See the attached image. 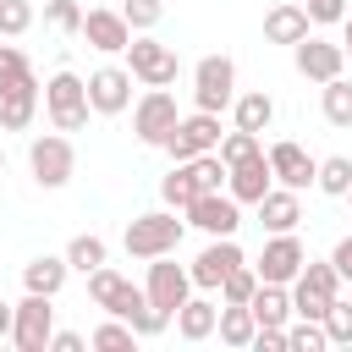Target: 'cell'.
Here are the masks:
<instances>
[{"label":"cell","instance_id":"cell-45","mask_svg":"<svg viewBox=\"0 0 352 352\" xmlns=\"http://www.w3.org/2000/svg\"><path fill=\"white\" fill-rule=\"evenodd\" d=\"M11 324H16V308H11V302H0V336H11Z\"/></svg>","mask_w":352,"mask_h":352},{"label":"cell","instance_id":"cell-46","mask_svg":"<svg viewBox=\"0 0 352 352\" xmlns=\"http://www.w3.org/2000/svg\"><path fill=\"white\" fill-rule=\"evenodd\" d=\"M341 50H346V60H352V11L341 16Z\"/></svg>","mask_w":352,"mask_h":352},{"label":"cell","instance_id":"cell-25","mask_svg":"<svg viewBox=\"0 0 352 352\" xmlns=\"http://www.w3.org/2000/svg\"><path fill=\"white\" fill-rule=\"evenodd\" d=\"M253 319L258 324H286L292 319V286H280V280H258V292H253Z\"/></svg>","mask_w":352,"mask_h":352},{"label":"cell","instance_id":"cell-24","mask_svg":"<svg viewBox=\"0 0 352 352\" xmlns=\"http://www.w3.org/2000/svg\"><path fill=\"white\" fill-rule=\"evenodd\" d=\"M66 270H72L66 258H55V253H38V258H28V264H22V286H28V292H44V297H55V292L66 286Z\"/></svg>","mask_w":352,"mask_h":352},{"label":"cell","instance_id":"cell-5","mask_svg":"<svg viewBox=\"0 0 352 352\" xmlns=\"http://www.w3.org/2000/svg\"><path fill=\"white\" fill-rule=\"evenodd\" d=\"M192 99H198V110H214L220 116L236 99V60L231 55H204L192 66Z\"/></svg>","mask_w":352,"mask_h":352},{"label":"cell","instance_id":"cell-43","mask_svg":"<svg viewBox=\"0 0 352 352\" xmlns=\"http://www.w3.org/2000/svg\"><path fill=\"white\" fill-rule=\"evenodd\" d=\"M330 264L341 270V280H352V236H341V242H336V253H330Z\"/></svg>","mask_w":352,"mask_h":352},{"label":"cell","instance_id":"cell-12","mask_svg":"<svg viewBox=\"0 0 352 352\" xmlns=\"http://www.w3.org/2000/svg\"><path fill=\"white\" fill-rule=\"evenodd\" d=\"M264 154H270V170H275V182H280V187L302 192V187H314V182H319V160H314L302 143L280 138V143H270Z\"/></svg>","mask_w":352,"mask_h":352},{"label":"cell","instance_id":"cell-47","mask_svg":"<svg viewBox=\"0 0 352 352\" xmlns=\"http://www.w3.org/2000/svg\"><path fill=\"white\" fill-rule=\"evenodd\" d=\"M0 170H6V154H0Z\"/></svg>","mask_w":352,"mask_h":352},{"label":"cell","instance_id":"cell-32","mask_svg":"<svg viewBox=\"0 0 352 352\" xmlns=\"http://www.w3.org/2000/svg\"><path fill=\"white\" fill-rule=\"evenodd\" d=\"M314 187L330 192V198H346V192H352V160H346V154L319 160V182H314Z\"/></svg>","mask_w":352,"mask_h":352},{"label":"cell","instance_id":"cell-38","mask_svg":"<svg viewBox=\"0 0 352 352\" xmlns=\"http://www.w3.org/2000/svg\"><path fill=\"white\" fill-rule=\"evenodd\" d=\"M121 16L132 22V33H148V28H160L165 0H126V6H121Z\"/></svg>","mask_w":352,"mask_h":352},{"label":"cell","instance_id":"cell-11","mask_svg":"<svg viewBox=\"0 0 352 352\" xmlns=\"http://www.w3.org/2000/svg\"><path fill=\"white\" fill-rule=\"evenodd\" d=\"M302 264H308V253H302L297 231H270V242H264V253H258L253 270H258V280H280V286H292Z\"/></svg>","mask_w":352,"mask_h":352},{"label":"cell","instance_id":"cell-41","mask_svg":"<svg viewBox=\"0 0 352 352\" xmlns=\"http://www.w3.org/2000/svg\"><path fill=\"white\" fill-rule=\"evenodd\" d=\"M324 336L336 341V346H352V302H330V314H324Z\"/></svg>","mask_w":352,"mask_h":352},{"label":"cell","instance_id":"cell-8","mask_svg":"<svg viewBox=\"0 0 352 352\" xmlns=\"http://www.w3.org/2000/svg\"><path fill=\"white\" fill-rule=\"evenodd\" d=\"M143 292L160 314L176 319V308L192 297V270H182V264H170V253H160V258H148V286Z\"/></svg>","mask_w":352,"mask_h":352},{"label":"cell","instance_id":"cell-34","mask_svg":"<svg viewBox=\"0 0 352 352\" xmlns=\"http://www.w3.org/2000/svg\"><path fill=\"white\" fill-rule=\"evenodd\" d=\"M253 292H258V270H253V264H236V270L220 280V302H253Z\"/></svg>","mask_w":352,"mask_h":352},{"label":"cell","instance_id":"cell-36","mask_svg":"<svg viewBox=\"0 0 352 352\" xmlns=\"http://www.w3.org/2000/svg\"><path fill=\"white\" fill-rule=\"evenodd\" d=\"M286 346H292V352H319V346H330V336H324L319 319H297V324L286 330Z\"/></svg>","mask_w":352,"mask_h":352},{"label":"cell","instance_id":"cell-30","mask_svg":"<svg viewBox=\"0 0 352 352\" xmlns=\"http://www.w3.org/2000/svg\"><path fill=\"white\" fill-rule=\"evenodd\" d=\"M160 198H165L170 209H182V214H187V204L198 198V182H192V170H187V165H170V176H160Z\"/></svg>","mask_w":352,"mask_h":352},{"label":"cell","instance_id":"cell-27","mask_svg":"<svg viewBox=\"0 0 352 352\" xmlns=\"http://www.w3.org/2000/svg\"><path fill=\"white\" fill-rule=\"evenodd\" d=\"M214 330H220V341H226V346H253V336H258V319H253V308H248V302H226Z\"/></svg>","mask_w":352,"mask_h":352},{"label":"cell","instance_id":"cell-14","mask_svg":"<svg viewBox=\"0 0 352 352\" xmlns=\"http://www.w3.org/2000/svg\"><path fill=\"white\" fill-rule=\"evenodd\" d=\"M104 314L126 319L138 336H160V330L170 324V314H160V308L148 302V292H143V286H132V280H121V292L110 297V308H104Z\"/></svg>","mask_w":352,"mask_h":352},{"label":"cell","instance_id":"cell-2","mask_svg":"<svg viewBox=\"0 0 352 352\" xmlns=\"http://www.w3.org/2000/svg\"><path fill=\"white\" fill-rule=\"evenodd\" d=\"M182 231H187V220H176V209L165 204V209H148V214H138L132 226H126V236H121V248L132 253V258H160V253H176V242H182Z\"/></svg>","mask_w":352,"mask_h":352},{"label":"cell","instance_id":"cell-21","mask_svg":"<svg viewBox=\"0 0 352 352\" xmlns=\"http://www.w3.org/2000/svg\"><path fill=\"white\" fill-rule=\"evenodd\" d=\"M308 6H292V0H280V6H270L264 11V38L270 44H302L308 38Z\"/></svg>","mask_w":352,"mask_h":352},{"label":"cell","instance_id":"cell-49","mask_svg":"<svg viewBox=\"0 0 352 352\" xmlns=\"http://www.w3.org/2000/svg\"><path fill=\"white\" fill-rule=\"evenodd\" d=\"M346 198H352V192H346Z\"/></svg>","mask_w":352,"mask_h":352},{"label":"cell","instance_id":"cell-31","mask_svg":"<svg viewBox=\"0 0 352 352\" xmlns=\"http://www.w3.org/2000/svg\"><path fill=\"white\" fill-rule=\"evenodd\" d=\"M88 341H94L99 352H132V346H138L143 336H138V330H132L126 319H116V314H110V319H104V324H99V330H94Z\"/></svg>","mask_w":352,"mask_h":352},{"label":"cell","instance_id":"cell-35","mask_svg":"<svg viewBox=\"0 0 352 352\" xmlns=\"http://www.w3.org/2000/svg\"><path fill=\"white\" fill-rule=\"evenodd\" d=\"M253 154H264L258 132H242V126H236V132L220 138V160H226V165H242V160H253Z\"/></svg>","mask_w":352,"mask_h":352},{"label":"cell","instance_id":"cell-23","mask_svg":"<svg viewBox=\"0 0 352 352\" xmlns=\"http://www.w3.org/2000/svg\"><path fill=\"white\" fill-rule=\"evenodd\" d=\"M214 324H220V308H214L209 297H187V302L176 308V330H182V341H209Z\"/></svg>","mask_w":352,"mask_h":352},{"label":"cell","instance_id":"cell-10","mask_svg":"<svg viewBox=\"0 0 352 352\" xmlns=\"http://www.w3.org/2000/svg\"><path fill=\"white\" fill-rule=\"evenodd\" d=\"M176 121H182V116H176V99H170L165 88H148V94L132 104V132H138V143H148V148H160Z\"/></svg>","mask_w":352,"mask_h":352},{"label":"cell","instance_id":"cell-26","mask_svg":"<svg viewBox=\"0 0 352 352\" xmlns=\"http://www.w3.org/2000/svg\"><path fill=\"white\" fill-rule=\"evenodd\" d=\"M231 110H236V126H242V132H258V138H264V132H270V121H275V99H270L264 88L236 94V99H231Z\"/></svg>","mask_w":352,"mask_h":352},{"label":"cell","instance_id":"cell-13","mask_svg":"<svg viewBox=\"0 0 352 352\" xmlns=\"http://www.w3.org/2000/svg\"><path fill=\"white\" fill-rule=\"evenodd\" d=\"M187 226H198V231H209V236H236L242 204H236L231 192H198V198L187 204Z\"/></svg>","mask_w":352,"mask_h":352},{"label":"cell","instance_id":"cell-4","mask_svg":"<svg viewBox=\"0 0 352 352\" xmlns=\"http://www.w3.org/2000/svg\"><path fill=\"white\" fill-rule=\"evenodd\" d=\"M28 170H33L38 187H66L72 170H77V148H72V138H66V132H44V138H33V143H28Z\"/></svg>","mask_w":352,"mask_h":352},{"label":"cell","instance_id":"cell-20","mask_svg":"<svg viewBox=\"0 0 352 352\" xmlns=\"http://www.w3.org/2000/svg\"><path fill=\"white\" fill-rule=\"evenodd\" d=\"M33 116H38V77L0 88V126H6V132H28Z\"/></svg>","mask_w":352,"mask_h":352},{"label":"cell","instance_id":"cell-37","mask_svg":"<svg viewBox=\"0 0 352 352\" xmlns=\"http://www.w3.org/2000/svg\"><path fill=\"white\" fill-rule=\"evenodd\" d=\"M44 22L60 33H82V6L77 0H44Z\"/></svg>","mask_w":352,"mask_h":352},{"label":"cell","instance_id":"cell-9","mask_svg":"<svg viewBox=\"0 0 352 352\" xmlns=\"http://www.w3.org/2000/svg\"><path fill=\"white\" fill-rule=\"evenodd\" d=\"M55 297H44V292H28L22 302H16V324H11V341L22 346V352H44L50 346V336H55V308H50Z\"/></svg>","mask_w":352,"mask_h":352},{"label":"cell","instance_id":"cell-3","mask_svg":"<svg viewBox=\"0 0 352 352\" xmlns=\"http://www.w3.org/2000/svg\"><path fill=\"white\" fill-rule=\"evenodd\" d=\"M44 110H50V121H55V132H82L88 126V82L77 77V72H55L50 82H44Z\"/></svg>","mask_w":352,"mask_h":352},{"label":"cell","instance_id":"cell-40","mask_svg":"<svg viewBox=\"0 0 352 352\" xmlns=\"http://www.w3.org/2000/svg\"><path fill=\"white\" fill-rule=\"evenodd\" d=\"M121 280H126V275H116L110 264H99V270H88V297H94L99 308H110V297L121 292Z\"/></svg>","mask_w":352,"mask_h":352},{"label":"cell","instance_id":"cell-7","mask_svg":"<svg viewBox=\"0 0 352 352\" xmlns=\"http://www.w3.org/2000/svg\"><path fill=\"white\" fill-rule=\"evenodd\" d=\"M126 72L143 88H170L176 82V50L160 44V38H132L126 44Z\"/></svg>","mask_w":352,"mask_h":352},{"label":"cell","instance_id":"cell-19","mask_svg":"<svg viewBox=\"0 0 352 352\" xmlns=\"http://www.w3.org/2000/svg\"><path fill=\"white\" fill-rule=\"evenodd\" d=\"M275 187V170H270V154H253V160H242V165H231V176H226V192L236 198V204H258L264 192Z\"/></svg>","mask_w":352,"mask_h":352},{"label":"cell","instance_id":"cell-6","mask_svg":"<svg viewBox=\"0 0 352 352\" xmlns=\"http://www.w3.org/2000/svg\"><path fill=\"white\" fill-rule=\"evenodd\" d=\"M160 148H165L170 160H198V154H214V148H220V116H214V110H192V116H182Z\"/></svg>","mask_w":352,"mask_h":352},{"label":"cell","instance_id":"cell-22","mask_svg":"<svg viewBox=\"0 0 352 352\" xmlns=\"http://www.w3.org/2000/svg\"><path fill=\"white\" fill-rule=\"evenodd\" d=\"M258 220H264V231H297V220H302L297 192H292V187H270V192L258 198Z\"/></svg>","mask_w":352,"mask_h":352},{"label":"cell","instance_id":"cell-39","mask_svg":"<svg viewBox=\"0 0 352 352\" xmlns=\"http://www.w3.org/2000/svg\"><path fill=\"white\" fill-rule=\"evenodd\" d=\"M28 28H33V0H0V33L16 38Z\"/></svg>","mask_w":352,"mask_h":352},{"label":"cell","instance_id":"cell-28","mask_svg":"<svg viewBox=\"0 0 352 352\" xmlns=\"http://www.w3.org/2000/svg\"><path fill=\"white\" fill-rule=\"evenodd\" d=\"M176 165H187V170H192L198 192H220V187H226V176H231V165L220 160V148H214V154H198V160H176Z\"/></svg>","mask_w":352,"mask_h":352},{"label":"cell","instance_id":"cell-16","mask_svg":"<svg viewBox=\"0 0 352 352\" xmlns=\"http://www.w3.org/2000/svg\"><path fill=\"white\" fill-rule=\"evenodd\" d=\"M82 38H88L94 50H104V55H126V44H132V22H126L121 11L94 6V11H82Z\"/></svg>","mask_w":352,"mask_h":352},{"label":"cell","instance_id":"cell-17","mask_svg":"<svg viewBox=\"0 0 352 352\" xmlns=\"http://www.w3.org/2000/svg\"><path fill=\"white\" fill-rule=\"evenodd\" d=\"M88 104H94L99 116H121V110L132 104V72H126V66H99V72L88 77Z\"/></svg>","mask_w":352,"mask_h":352},{"label":"cell","instance_id":"cell-44","mask_svg":"<svg viewBox=\"0 0 352 352\" xmlns=\"http://www.w3.org/2000/svg\"><path fill=\"white\" fill-rule=\"evenodd\" d=\"M50 346H55V352H82V336H77V330H55Z\"/></svg>","mask_w":352,"mask_h":352},{"label":"cell","instance_id":"cell-42","mask_svg":"<svg viewBox=\"0 0 352 352\" xmlns=\"http://www.w3.org/2000/svg\"><path fill=\"white\" fill-rule=\"evenodd\" d=\"M302 6H308V16H314V22H324V28L346 16V0H302Z\"/></svg>","mask_w":352,"mask_h":352},{"label":"cell","instance_id":"cell-1","mask_svg":"<svg viewBox=\"0 0 352 352\" xmlns=\"http://www.w3.org/2000/svg\"><path fill=\"white\" fill-rule=\"evenodd\" d=\"M336 297H341V270H336L330 258H308V264L297 270V280H292V314L324 324V314H330Z\"/></svg>","mask_w":352,"mask_h":352},{"label":"cell","instance_id":"cell-18","mask_svg":"<svg viewBox=\"0 0 352 352\" xmlns=\"http://www.w3.org/2000/svg\"><path fill=\"white\" fill-rule=\"evenodd\" d=\"M236 264H248L242 258V248L231 242V236H214L198 258H192V286H204V292H220V280L236 270Z\"/></svg>","mask_w":352,"mask_h":352},{"label":"cell","instance_id":"cell-33","mask_svg":"<svg viewBox=\"0 0 352 352\" xmlns=\"http://www.w3.org/2000/svg\"><path fill=\"white\" fill-rule=\"evenodd\" d=\"M324 121L330 126H352V82L346 77H330L324 82Z\"/></svg>","mask_w":352,"mask_h":352},{"label":"cell","instance_id":"cell-29","mask_svg":"<svg viewBox=\"0 0 352 352\" xmlns=\"http://www.w3.org/2000/svg\"><path fill=\"white\" fill-rule=\"evenodd\" d=\"M104 258H110V248H104V236H94V231H82V236H72V242H66V264H72V270H82V275H88V270H99Z\"/></svg>","mask_w":352,"mask_h":352},{"label":"cell","instance_id":"cell-48","mask_svg":"<svg viewBox=\"0 0 352 352\" xmlns=\"http://www.w3.org/2000/svg\"><path fill=\"white\" fill-rule=\"evenodd\" d=\"M346 286H352V280H346Z\"/></svg>","mask_w":352,"mask_h":352},{"label":"cell","instance_id":"cell-15","mask_svg":"<svg viewBox=\"0 0 352 352\" xmlns=\"http://www.w3.org/2000/svg\"><path fill=\"white\" fill-rule=\"evenodd\" d=\"M292 55H297V72H302L308 82H319V88L346 72V50L330 44V38H314V33H308L302 44H292Z\"/></svg>","mask_w":352,"mask_h":352}]
</instances>
